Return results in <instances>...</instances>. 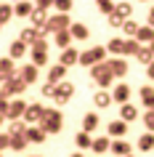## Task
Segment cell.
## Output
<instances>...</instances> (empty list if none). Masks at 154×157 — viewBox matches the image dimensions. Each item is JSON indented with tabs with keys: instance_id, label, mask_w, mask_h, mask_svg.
<instances>
[{
	"instance_id": "cell-1",
	"label": "cell",
	"mask_w": 154,
	"mask_h": 157,
	"mask_svg": "<svg viewBox=\"0 0 154 157\" xmlns=\"http://www.w3.org/2000/svg\"><path fill=\"white\" fill-rule=\"evenodd\" d=\"M40 128L45 133H61V128H64V115H61L58 109H48L45 107V115H43V120H40Z\"/></svg>"
},
{
	"instance_id": "cell-2",
	"label": "cell",
	"mask_w": 154,
	"mask_h": 157,
	"mask_svg": "<svg viewBox=\"0 0 154 157\" xmlns=\"http://www.w3.org/2000/svg\"><path fill=\"white\" fill-rule=\"evenodd\" d=\"M90 80H93L98 88H109V85L114 83V75H112V69H109V64L101 61V64L90 67Z\"/></svg>"
},
{
	"instance_id": "cell-3",
	"label": "cell",
	"mask_w": 154,
	"mask_h": 157,
	"mask_svg": "<svg viewBox=\"0 0 154 157\" xmlns=\"http://www.w3.org/2000/svg\"><path fill=\"white\" fill-rule=\"evenodd\" d=\"M101 61H106V45H93V48H85L80 53V64L88 67V69L101 64Z\"/></svg>"
},
{
	"instance_id": "cell-4",
	"label": "cell",
	"mask_w": 154,
	"mask_h": 157,
	"mask_svg": "<svg viewBox=\"0 0 154 157\" xmlns=\"http://www.w3.org/2000/svg\"><path fill=\"white\" fill-rule=\"evenodd\" d=\"M27 88H29V85H27L24 80L19 77V72H16V75H11L8 80H6V83L0 85V93H3V96H8V99H11V96H21V93H24Z\"/></svg>"
},
{
	"instance_id": "cell-5",
	"label": "cell",
	"mask_w": 154,
	"mask_h": 157,
	"mask_svg": "<svg viewBox=\"0 0 154 157\" xmlns=\"http://www.w3.org/2000/svg\"><path fill=\"white\" fill-rule=\"evenodd\" d=\"M69 27H72V19H69V13H56V16H48V27H45V35L66 32Z\"/></svg>"
},
{
	"instance_id": "cell-6",
	"label": "cell",
	"mask_w": 154,
	"mask_h": 157,
	"mask_svg": "<svg viewBox=\"0 0 154 157\" xmlns=\"http://www.w3.org/2000/svg\"><path fill=\"white\" fill-rule=\"evenodd\" d=\"M43 115H45V107H43L40 101H29V107H27V112H24L21 120H24L27 125H40Z\"/></svg>"
},
{
	"instance_id": "cell-7",
	"label": "cell",
	"mask_w": 154,
	"mask_h": 157,
	"mask_svg": "<svg viewBox=\"0 0 154 157\" xmlns=\"http://www.w3.org/2000/svg\"><path fill=\"white\" fill-rule=\"evenodd\" d=\"M72 93H74V85L69 83V80H61V83L56 85V104H66V101L72 99Z\"/></svg>"
},
{
	"instance_id": "cell-8",
	"label": "cell",
	"mask_w": 154,
	"mask_h": 157,
	"mask_svg": "<svg viewBox=\"0 0 154 157\" xmlns=\"http://www.w3.org/2000/svg\"><path fill=\"white\" fill-rule=\"evenodd\" d=\"M106 64H109V69H112L114 80H117V77H125V75H128V59L114 56V59H106Z\"/></svg>"
},
{
	"instance_id": "cell-9",
	"label": "cell",
	"mask_w": 154,
	"mask_h": 157,
	"mask_svg": "<svg viewBox=\"0 0 154 157\" xmlns=\"http://www.w3.org/2000/svg\"><path fill=\"white\" fill-rule=\"evenodd\" d=\"M27 107H29V101H21V99H13L8 107V115H6V120H21L27 112Z\"/></svg>"
},
{
	"instance_id": "cell-10",
	"label": "cell",
	"mask_w": 154,
	"mask_h": 157,
	"mask_svg": "<svg viewBox=\"0 0 154 157\" xmlns=\"http://www.w3.org/2000/svg\"><path fill=\"white\" fill-rule=\"evenodd\" d=\"M112 101H117V104H128L130 101V85L128 83H117L114 85V91H112Z\"/></svg>"
},
{
	"instance_id": "cell-11",
	"label": "cell",
	"mask_w": 154,
	"mask_h": 157,
	"mask_svg": "<svg viewBox=\"0 0 154 157\" xmlns=\"http://www.w3.org/2000/svg\"><path fill=\"white\" fill-rule=\"evenodd\" d=\"M32 11H35L32 0H16V3H13V16H19V19H29Z\"/></svg>"
},
{
	"instance_id": "cell-12",
	"label": "cell",
	"mask_w": 154,
	"mask_h": 157,
	"mask_svg": "<svg viewBox=\"0 0 154 157\" xmlns=\"http://www.w3.org/2000/svg\"><path fill=\"white\" fill-rule=\"evenodd\" d=\"M19 77H21V80H24L27 85H32L35 80H37V77H40V69H37V67H35L32 61H29V64H24V67H19Z\"/></svg>"
},
{
	"instance_id": "cell-13",
	"label": "cell",
	"mask_w": 154,
	"mask_h": 157,
	"mask_svg": "<svg viewBox=\"0 0 154 157\" xmlns=\"http://www.w3.org/2000/svg\"><path fill=\"white\" fill-rule=\"evenodd\" d=\"M80 53H82V51H77V48H72V45H69L66 51H61L58 64H64L66 69H69V67H74V64H80Z\"/></svg>"
},
{
	"instance_id": "cell-14",
	"label": "cell",
	"mask_w": 154,
	"mask_h": 157,
	"mask_svg": "<svg viewBox=\"0 0 154 157\" xmlns=\"http://www.w3.org/2000/svg\"><path fill=\"white\" fill-rule=\"evenodd\" d=\"M106 133H109L112 139H125V133H128V123L117 117V120H112V123L106 125Z\"/></svg>"
},
{
	"instance_id": "cell-15",
	"label": "cell",
	"mask_w": 154,
	"mask_h": 157,
	"mask_svg": "<svg viewBox=\"0 0 154 157\" xmlns=\"http://www.w3.org/2000/svg\"><path fill=\"white\" fill-rule=\"evenodd\" d=\"M29 19H32V27H35V29L45 35V27H48V11H40V8H35Z\"/></svg>"
},
{
	"instance_id": "cell-16",
	"label": "cell",
	"mask_w": 154,
	"mask_h": 157,
	"mask_svg": "<svg viewBox=\"0 0 154 157\" xmlns=\"http://www.w3.org/2000/svg\"><path fill=\"white\" fill-rule=\"evenodd\" d=\"M40 37H43V32H37L35 27H24V29L19 32V40H21V43H27L29 48H32V45H35L37 40H40Z\"/></svg>"
},
{
	"instance_id": "cell-17",
	"label": "cell",
	"mask_w": 154,
	"mask_h": 157,
	"mask_svg": "<svg viewBox=\"0 0 154 157\" xmlns=\"http://www.w3.org/2000/svg\"><path fill=\"white\" fill-rule=\"evenodd\" d=\"M69 35H72V40L82 43V40H88L90 37V29L85 24H80V21H72V27H69Z\"/></svg>"
},
{
	"instance_id": "cell-18",
	"label": "cell",
	"mask_w": 154,
	"mask_h": 157,
	"mask_svg": "<svg viewBox=\"0 0 154 157\" xmlns=\"http://www.w3.org/2000/svg\"><path fill=\"white\" fill-rule=\"evenodd\" d=\"M27 51H29V45H27V43H21V40L16 37V40L8 45V56L16 61V59H24V56H27Z\"/></svg>"
},
{
	"instance_id": "cell-19",
	"label": "cell",
	"mask_w": 154,
	"mask_h": 157,
	"mask_svg": "<svg viewBox=\"0 0 154 157\" xmlns=\"http://www.w3.org/2000/svg\"><path fill=\"white\" fill-rule=\"evenodd\" d=\"M64 77H66V67H64V64H58V61H56V64H53V67L48 69V83L58 85L61 80H64Z\"/></svg>"
},
{
	"instance_id": "cell-20",
	"label": "cell",
	"mask_w": 154,
	"mask_h": 157,
	"mask_svg": "<svg viewBox=\"0 0 154 157\" xmlns=\"http://www.w3.org/2000/svg\"><path fill=\"white\" fill-rule=\"evenodd\" d=\"M45 136H48V133L43 131L40 125H29V128H27V141H29V144H43Z\"/></svg>"
},
{
	"instance_id": "cell-21",
	"label": "cell",
	"mask_w": 154,
	"mask_h": 157,
	"mask_svg": "<svg viewBox=\"0 0 154 157\" xmlns=\"http://www.w3.org/2000/svg\"><path fill=\"white\" fill-rule=\"evenodd\" d=\"M138 96H141V104L146 109H154V88L152 85H141L138 88Z\"/></svg>"
},
{
	"instance_id": "cell-22",
	"label": "cell",
	"mask_w": 154,
	"mask_h": 157,
	"mask_svg": "<svg viewBox=\"0 0 154 157\" xmlns=\"http://www.w3.org/2000/svg\"><path fill=\"white\" fill-rule=\"evenodd\" d=\"M120 120H125V123H133V120H138V109H136V104H122L120 107Z\"/></svg>"
},
{
	"instance_id": "cell-23",
	"label": "cell",
	"mask_w": 154,
	"mask_h": 157,
	"mask_svg": "<svg viewBox=\"0 0 154 157\" xmlns=\"http://www.w3.org/2000/svg\"><path fill=\"white\" fill-rule=\"evenodd\" d=\"M136 40L141 43V45H152V43H154V27L144 24V27H141V29H138V35H136Z\"/></svg>"
},
{
	"instance_id": "cell-24",
	"label": "cell",
	"mask_w": 154,
	"mask_h": 157,
	"mask_svg": "<svg viewBox=\"0 0 154 157\" xmlns=\"http://www.w3.org/2000/svg\"><path fill=\"white\" fill-rule=\"evenodd\" d=\"M106 53H112V56H122V53H125V40H122V37H112V40L106 43Z\"/></svg>"
},
{
	"instance_id": "cell-25",
	"label": "cell",
	"mask_w": 154,
	"mask_h": 157,
	"mask_svg": "<svg viewBox=\"0 0 154 157\" xmlns=\"http://www.w3.org/2000/svg\"><path fill=\"white\" fill-rule=\"evenodd\" d=\"M136 147L141 149V152H152L154 149V133H141V136H138V141H136Z\"/></svg>"
},
{
	"instance_id": "cell-26",
	"label": "cell",
	"mask_w": 154,
	"mask_h": 157,
	"mask_svg": "<svg viewBox=\"0 0 154 157\" xmlns=\"http://www.w3.org/2000/svg\"><path fill=\"white\" fill-rule=\"evenodd\" d=\"M82 131H85V133L98 131V115H96V112H88V115L82 117Z\"/></svg>"
},
{
	"instance_id": "cell-27",
	"label": "cell",
	"mask_w": 154,
	"mask_h": 157,
	"mask_svg": "<svg viewBox=\"0 0 154 157\" xmlns=\"http://www.w3.org/2000/svg\"><path fill=\"white\" fill-rule=\"evenodd\" d=\"M27 128L29 125L24 120H11L8 123V136H27Z\"/></svg>"
},
{
	"instance_id": "cell-28",
	"label": "cell",
	"mask_w": 154,
	"mask_h": 157,
	"mask_svg": "<svg viewBox=\"0 0 154 157\" xmlns=\"http://www.w3.org/2000/svg\"><path fill=\"white\" fill-rule=\"evenodd\" d=\"M130 149H133V147H130L125 139H114L112 141V152H114V155H120V157H128Z\"/></svg>"
},
{
	"instance_id": "cell-29",
	"label": "cell",
	"mask_w": 154,
	"mask_h": 157,
	"mask_svg": "<svg viewBox=\"0 0 154 157\" xmlns=\"http://www.w3.org/2000/svg\"><path fill=\"white\" fill-rule=\"evenodd\" d=\"M136 61H138V64H144V67H149V64L154 61V51L149 48V45H141V51H138Z\"/></svg>"
},
{
	"instance_id": "cell-30",
	"label": "cell",
	"mask_w": 154,
	"mask_h": 157,
	"mask_svg": "<svg viewBox=\"0 0 154 157\" xmlns=\"http://www.w3.org/2000/svg\"><path fill=\"white\" fill-rule=\"evenodd\" d=\"M90 149H93L96 155H101V152H106V149H112V141H109V136H96Z\"/></svg>"
},
{
	"instance_id": "cell-31",
	"label": "cell",
	"mask_w": 154,
	"mask_h": 157,
	"mask_svg": "<svg viewBox=\"0 0 154 157\" xmlns=\"http://www.w3.org/2000/svg\"><path fill=\"white\" fill-rule=\"evenodd\" d=\"M114 13H117V16H122L125 21H128V16H133V3H128V0H120V3L114 6Z\"/></svg>"
},
{
	"instance_id": "cell-32",
	"label": "cell",
	"mask_w": 154,
	"mask_h": 157,
	"mask_svg": "<svg viewBox=\"0 0 154 157\" xmlns=\"http://www.w3.org/2000/svg\"><path fill=\"white\" fill-rule=\"evenodd\" d=\"M93 104H96L98 109H106L109 104H112V93H106V91H96V96H93Z\"/></svg>"
},
{
	"instance_id": "cell-33",
	"label": "cell",
	"mask_w": 154,
	"mask_h": 157,
	"mask_svg": "<svg viewBox=\"0 0 154 157\" xmlns=\"http://www.w3.org/2000/svg\"><path fill=\"white\" fill-rule=\"evenodd\" d=\"M74 144H77V149H90L93 147V136L85 133V131H80L77 136H74Z\"/></svg>"
},
{
	"instance_id": "cell-34",
	"label": "cell",
	"mask_w": 154,
	"mask_h": 157,
	"mask_svg": "<svg viewBox=\"0 0 154 157\" xmlns=\"http://www.w3.org/2000/svg\"><path fill=\"white\" fill-rule=\"evenodd\" d=\"M29 59H32V64L40 69V67L48 64V51H29Z\"/></svg>"
},
{
	"instance_id": "cell-35",
	"label": "cell",
	"mask_w": 154,
	"mask_h": 157,
	"mask_svg": "<svg viewBox=\"0 0 154 157\" xmlns=\"http://www.w3.org/2000/svg\"><path fill=\"white\" fill-rule=\"evenodd\" d=\"M138 51H141V43L136 37H125V53L122 56H138Z\"/></svg>"
},
{
	"instance_id": "cell-36",
	"label": "cell",
	"mask_w": 154,
	"mask_h": 157,
	"mask_svg": "<svg viewBox=\"0 0 154 157\" xmlns=\"http://www.w3.org/2000/svg\"><path fill=\"white\" fill-rule=\"evenodd\" d=\"M53 37H56V45H58L61 51H66L69 45H72V35H69V29H66V32H56Z\"/></svg>"
},
{
	"instance_id": "cell-37",
	"label": "cell",
	"mask_w": 154,
	"mask_h": 157,
	"mask_svg": "<svg viewBox=\"0 0 154 157\" xmlns=\"http://www.w3.org/2000/svg\"><path fill=\"white\" fill-rule=\"evenodd\" d=\"M13 19V3H3L0 6V24H8Z\"/></svg>"
},
{
	"instance_id": "cell-38",
	"label": "cell",
	"mask_w": 154,
	"mask_h": 157,
	"mask_svg": "<svg viewBox=\"0 0 154 157\" xmlns=\"http://www.w3.org/2000/svg\"><path fill=\"white\" fill-rule=\"evenodd\" d=\"M138 29H141V24H138L136 19H128V21L122 24V32L128 35V37H136V35H138Z\"/></svg>"
},
{
	"instance_id": "cell-39",
	"label": "cell",
	"mask_w": 154,
	"mask_h": 157,
	"mask_svg": "<svg viewBox=\"0 0 154 157\" xmlns=\"http://www.w3.org/2000/svg\"><path fill=\"white\" fill-rule=\"evenodd\" d=\"M93 3H96L98 11H101V13H106V16H112V13H114V6H117L114 0H93Z\"/></svg>"
},
{
	"instance_id": "cell-40",
	"label": "cell",
	"mask_w": 154,
	"mask_h": 157,
	"mask_svg": "<svg viewBox=\"0 0 154 157\" xmlns=\"http://www.w3.org/2000/svg\"><path fill=\"white\" fill-rule=\"evenodd\" d=\"M0 69H3V72L8 75V77H11V75H16V72H19V69H16V64H13V59H11V56L0 59Z\"/></svg>"
},
{
	"instance_id": "cell-41",
	"label": "cell",
	"mask_w": 154,
	"mask_h": 157,
	"mask_svg": "<svg viewBox=\"0 0 154 157\" xmlns=\"http://www.w3.org/2000/svg\"><path fill=\"white\" fill-rule=\"evenodd\" d=\"M27 144H29L27 136H11V149H13V152H24Z\"/></svg>"
},
{
	"instance_id": "cell-42",
	"label": "cell",
	"mask_w": 154,
	"mask_h": 157,
	"mask_svg": "<svg viewBox=\"0 0 154 157\" xmlns=\"http://www.w3.org/2000/svg\"><path fill=\"white\" fill-rule=\"evenodd\" d=\"M72 6H74V0H56V13H69L72 11Z\"/></svg>"
},
{
	"instance_id": "cell-43",
	"label": "cell",
	"mask_w": 154,
	"mask_h": 157,
	"mask_svg": "<svg viewBox=\"0 0 154 157\" xmlns=\"http://www.w3.org/2000/svg\"><path fill=\"white\" fill-rule=\"evenodd\" d=\"M141 120H144L146 131H149V133H154V109H146V112H144V117H141Z\"/></svg>"
},
{
	"instance_id": "cell-44",
	"label": "cell",
	"mask_w": 154,
	"mask_h": 157,
	"mask_svg": "<svg viewBox=\"0 0 154 157\" xmlns=\"http://www.w3.org/2000/svg\"><path fill=\"white\" fill-rule=\"evenodd\" d=\"M40 93L45 96V99H56V85H53V83H45L40 88Z\"/></svg>"
},
{
	"instance_id": "cell-45",
	"label": "cell",
	"mask_w": 154,
	"mask_h": 157,
	"mask_svg": "<svg viewBox=\"0 0 154 157\" xmlns=\"http://www.w3.org/2000/svg\"><path fill=\"white\" fill-rule=\"evenodd\" d=\"M56 6V0H35V8H40V11H51Z\"/></svg>"
},
{
	"instance_id": "cell-46",
	"label": "cell",
	"mask_w": 154,
	"mask_h": 157,
	"mask_svg": "<svg viewBox=\"0 0 154 157\" xmlns=\"http://www.w3.org/2000/svg\"><path fill=\"white\" fill-rule=\"evenodd\" d=\"M122 24H125V19H122V16H117V13H112V16H109V27L122 29Z\"/></svg>"
},
{
	"instance_id": "cell-47",
	"label": "cell",
	"mask_w": 154,
	"mask_h": 157,
	"mask_svg": "<svg viewBox=\"0 0 154 157\" xmlns=\"http://www.w3.org/2000/svg\"><path fill=\"white\" fill-rule=\"evenodd\" d=\"M8 107H11L8 96H3V93H0V115H8Z\"/></svg>"
},
{
	"instance_id": "cell-48",
	"label": "cell",
	"mask_w": 154,
	"mask_h": 157,
	"mask_svg": "<svg viewBox=\"0 0 154 157\" xmlns=\"http://www.w3.org/2000/svg\"><path fill=\"white\" fill-rule=\"evenodd\" d=\"M3 149H11V136L8 133H0V152Z\"/></svg>"
},
{
	"instance_id": "cell-49",
	"label": "cell",
	"mask_w": 154,
	"mask_h": 157,
	"mask_svg": "<svg viewBox=\"0 0 154 157\" xmlns=\"http://www.w3.org/2000/svg\"><path fill=\"white\" fill-rule=\"evenodd\" d=\"M29 51H48V40H45V37H40V40L35 43V45H32Z\"/></svg>"
},
{
	"instance_id": "cell-50",
	"label": "cell",
	"mask_w": 154,
	"mask_h": 157,
	"mask_svg": "<svg viewBox=\"0 0 154 157\" xmlns=\"http://www.w3.org/2000/svg\"><path fill=\"white\" fill-rule=\"evenodd\" d=\"M146 75H149V80H154V61L146 67Z\"/></svg>"
},
{
	"instance_id": "cell-51",
	"label": "cell",
	"mask_w": 154,
	"mask_h": 157,
	"mask_svg": "<svg viewBox=\"0 0 154 157\" xmlns=\"http://www.w3.org/2000/svg\"><path fill=\"white\" fill-rule=\"evenodd\" d=\"M149 27H154V6H152V11H149V21H146Z\"/></svg>"
},
{
	"instance_id": "cell-52",
	"label": "cell",
	"mask_w": 154,
	"mask_h": 157,
	"mask_svg": "<svg viewBox=\"0 0 154 157\" xmlns=\"http://www.w3.org/2000/svg\"><path fill=\"white\" fill-rule=\"evenodd\" d=\"M3 123H6V115H0V125H3Z\"/></svg>"
},
{
	"instance_id": "cell-53",
	"label": "cell",
	"mask_w": 154,
	"mask_h": 157,
	"mask_svg": "<svg viewBox=\"0 0 154 157\" xmlns=\"http://www.w3.org/2000/svg\"><path fill=\"white\" fill-rule=\"evenodd\" d=\"M72 157H82V155H80V152H74V155H72Z\"/></svg>"
},
{
	"instance_id": "cell-54",
	"label": "cell",
	"mask_w": 154,
	"mask_h": 157,
	"mask_svg": "<svg viewBox=\"0 0 154 157\" xmlns=\"http://www.w3.org/2000/svg\"><path fill=\"white\" fill-rule=\"evenodd\" d=\"M149 48H152V51H154V43H152V45H149Z\"/></svg>"
},
{
	"instance_id": "cell-55",
	"label": "cell",
	"mask_w": 154,
	"mask_h": 157,
	"mask_svg": "<svg viewBox=\"0 0 154 157\" xmlns=\"http://www.w3.org/2000/svg\"><path fill=\"white\" fill-rule=\"evenodd\" d=\"M32 157H40V155H32Z\"/></svg>"
},
{
	"instance_id": "cell-56",
	"label": "cell",
	"mask_w": 154,
	"mask_h": 157,
	"mask_svg": "<svg viewBox=\"0 0 154 157\" xmlns=\"http://www.w3.org/2000/svg\"><path fill=\"white\" fill-rule=\"evenodd\" d=\"M0 29H3V24H0Z\"/></svg>"
},
{
	"instance_id": "cell-57",
	"label": "cell",
	"mask_w": 154,
	"mask_h": 157,
	"mask_svg": "<svg viewBox=\"0 0 154 157\" xmlns=\"http://www.w3.org/2000/svg\"><path fill=\"white\" fill-rule=\"evenodd\" d=\"M128 157H133V155H128Z\"/></svg>"
},
{
	"instance_id": "cell-58",
	"label": "cell",
	"mask_w": 154,
	"mask_h": 157,
	"mask_svg": "<svg viewBox=\"0 0 154 157\" xmlns=\"http://www.w3.org/2000/svg\"><path fill=\"white\" fill-rule=\"evenodd\" d=\"M0 157H3V155H0Z\"/></svg>"
}]
</instances>
